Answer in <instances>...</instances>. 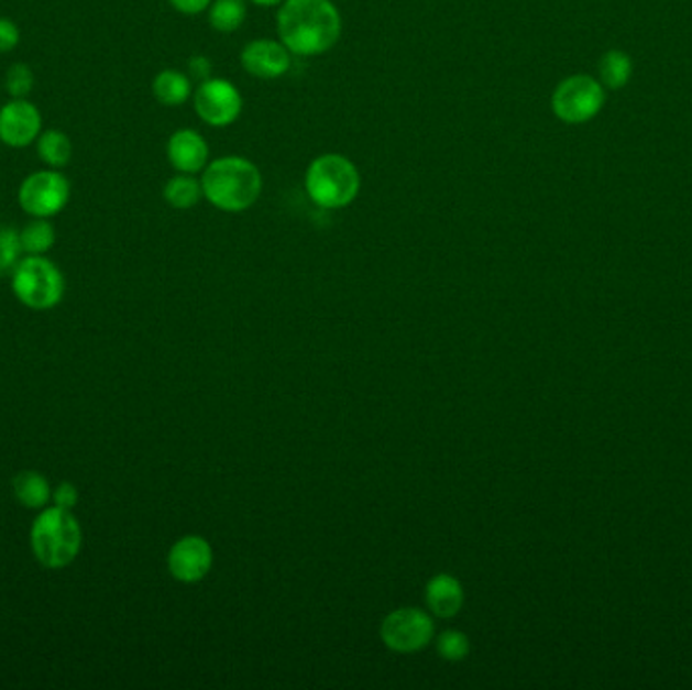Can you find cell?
Listing matches in <instances>:
<instances>
[{"mask_svg": "<svg viewBox=\"0 0 692 690\" xmlns=\"http://www.w3.org/2000/svg\"><path fill=\"white\" fill-rule=\"evenodd\" d=\"M193 106L201 122L213 128H226L238 122L243 110V98L240 89L229 79L211 77L193 91Z\"/></svg>", "mask_w": 692, "mask_h": 690, "instance_id": "8", "label": "cell"}, {"mask_svg": "<svg viewBox=\"0 0 692 690\" xmlns=\"http://www.w3.org/2000/svg\"><path fill=\"white\" fill-rule=\"evenodd\" d=\"M163 197L173 209L178 211L193 209L202 199L201 180L195 178V175L178 173L177 176L168 178V183L164 185Z\"/></svg>", "mask_w": 692, "mask_h": 690, "instance_id": "17", "label": "cell"}, {"mask_svg": "<svg viewBox=\"0 0 692 690\" xmlns=\"http://www.w3.org/2000/svg\"><path fill=\"white\" fill-rule=\"evenodd\" d=\"M4 88L11 100H26L35 88V76L26 63H13L4 77Z\"/></svg>", "mask_w": 692, "mask_h": 690, "instance_id": "23", "label": "cell"}, {"mask_svg": "<svg viewBox=\"0 0 692 690\" xmlns=\"http://www.w3.org/2000/svg\"><path fill=\"white\" fill-rule=\"evenodd\" d=\"M81 527L72 511L51 506L35 518L31 528V547L39 563L47 569H62L76 561L81 551Z\"/></svg>", "mask_w": 692, "mask_h": 690, "instance_id": "4", "label": "cell"}, {"mask_svg": "<svg viewBox=\"0 0 692 690\" xmlns=\"http://www.w3.org/2000/svg\"><path fill=\"white\" fill-rule=\"evenodd\" d=\"M381 638L393 653H417L433 638V620L417 607L395 610L383 620Z\"/></svg>", "mask_w": 692, "mask_h": 690, "instance_id": "9", "label": "cell"}, {"mask_svg": "<svg viewBox=\"0 0 692 690\" xmlns=\"http://www.w3.org/2000/svg\"><path fill=\"white\" fill-rule=\"evenodd\" d=\"M276 31L292 55L318 57L339 43L342 19L332 0H284Z\"/></svg>", "mask_w": 692, "mask_h": 690, "instance_id": "1", "label": "cell"}, {"mask_svg": "<svg viewBox=\"0 0 692 690\" xmlns=\"http://www.w3.org/2000/svg\"><path fill=\"white\" fill-rule=\"evenodd\" d=\"M11 277L17 298L33 310H50L64 298V274L45 255H26Z\"/></svg>", "mask_w": 692, "mask_h": 690, "instance_id": "5", "label": "cell"}, {"mask_svg": "<svg viewBox=\"0 0 692 690\" xmlns=\"http://www.w3.org/2000/svg\"><path fill=\"white\" fill-rule=\"evenodd\" d=\"M248 0H213L209 7V25L219 33H235L248 19Z\"/></svg>", "mask_w": 692, "mask_h": 690, "instance_id": "18", "label": "cell"}, {"mask_svg": "<svg viewBox=\"0 0 692 690\" xmlns=\"http://www.w3.org/2000/svg\"><path fill=\"white\" fill-rule=\"evenodd\" d=\"M255 7H279L284 0H250Z\"/></svg>", "mask_w": 692, "mask_h": 690, "instance_id": "29", "label": "cell"}, {"mask_svg": "<svg viewBox=\"0 0 692 690\" xmlns=\"http://www.w3.org/2000/svg\"><path fill=\"white\" fill-rule=\"evenodd\" d=\"M21 243L26 255H43L55 245V227L50 219L33 217V221L21 229Z\"/></svg>", "mask_w": 692, "mask_h": 690, "instance_id": "20", "label": "cell"}, {"mask_svg": "<svg viewBox=\"0 0 692 690\" xmlns=\"http://www.w3.org/2000/svg\"><path fill=\"white\" fill-rule=\"evenodd\" d=\"M241 65L257 79H277L288 74L292 53L276 39H255L241 51Z\"/></svg>", "mask_w": 692, "mask_h": 690, "instance_id": "12", "label": "cell"}, {"mask_svg": "<svg viewBox=\"0 0 692 690\" xmlns=\"http://www.w3.org/2000/svg\"><path fill=\"white\" fill-rule=\"evenodd\" d=\"M166 156L177 173L197 175L209 164V144L202 139L201 132L193 128H180L166 142Z\"/></svg>", "mask_w": 692, "mask_h": 690, "instance_id": "13", "label": "cell"}, {"mask_svg": "<svg viewBox=\"0 0 692 690\" xmlns=\"http://www.w3.org/2000/svg\"><path fill=\"white\" fill-rule=\"evenodd\" d=\"M426 602L429 612L438 617H453L460 614L464 605V588L458 579L448 573H440L429 579L426 588Z\"/></svg>", "mask_w": 692, "mask_h": 690, "instance_id": "14", "label": "cell"}, {"mask_svg": "<svg viewBox=\"0 0 692 690\" xmlns=\"http://www.w3.org/2000/svg\"><path fill=\"white\" fill-rule=\"evenodd\" d=\"M17 197L26 215L51 219L67 207L72 197V185L62 171L43 168L23 178Z\"/></svg>", "mask_w": 692, "mask_h": 690, "instance_id": "6", "label": "cell"}, {"mask_svg": "<svg viewBox=\"0 0 692 690\" xmlns=\"http://www.w3.org/2000/svg\"><path fill=\"white\" fill-rule=\"evenodd\" d=\"M187 76L190 77L193 84L199 86L202 81L213 77V63L205 55H193L189 59V65H187Z\"/></svg>", "mask_w": 692, "mask_h": 690, "instance_id": "26", "label": "cell"}, {"mask_svg": "<svg viewBox=\"0 0 692 690\" xmlns=\"http://www.w3.org/2000/svg\"><path fill=\"white\" fill-rule=\"evenodd\" d=\"M13 489L14 496L26 508H43L51 499L50 482L39 472H31V470L21 472L14 478Z\"/></svg>", "mask_w": 692, "mask_h": 690, "instance_id": "19", "label": "cell"}, {"mask_svg": "<svg viewBox=\"0 0 692 690\" xmlns=\"http://www.w3.org/2000/svg\"><path fill=\"white\" fill-rule=\"evenodd\" d=\"M21 43V31L9 17H0V53H11Z\"/></svg>", "mask_w": 692, "mask_h": 690, "instance_id": "25", "label": "cell"}, {"mask_svg": "<svg viewBox=\"0 0 692 690\" xmlns=\"http://www.w3.org/2000/svg\"><path fill=\"white\" fill-rule=\"evenodd\" d=\"M51 499L55 502V506L72 511V508H74L77 504L76 486H74V484H69V482H64V484H59V486L55 489V492L51 494Z\"/></svg>", "mask_w": 692, "mask_h": 690, "instance_id": "27", "label": "cell"}, {"mask_svg": "<svg viewBox=\"0 0 692 690\" xmlns=\"http://www.w3.org/2000/svg\"><path fill=\"white\" fill-rule=\"evenodd\" d=\"M168 2L178 13L193 17V14H201L202 11H207L213 0H168Z\"/></svg>", "mask_w": 692, "mask_h": 690, "instance_id": "28", "label": "cell"}, {"mask_svg": "<svg viewBox=\"0 0 692 690\" xmlns=\"http://www.w3.org/2000/svg\"><path fill=\"white\" fill-rule=\"evenodd\" d=\"M600 76L607 88H624L631 76V59L624 51H607L600 62Z\"/></svg>", "mask_w": 692, "mask_h": 690, "instance_id": "21", "label": "cell"}, {"mask_svg": "<svg viewBox=\"0 0 692 690\" xmlns=\"http://www.w3.org/2000/svg\"><path fill=\"white\" fill-rule=\"evenodd\" d=\"M470 640L460 629H446L438 638V654L448 662H462L470 654Z\"/></svg>", "mask_w": 692, "mask_h": 690, "instance_id": "24", "label": "cell"}, {"mask_svg": "<svg viewBox=\"0 0 692 690\" xmlns=\"http://www.w3.org/2000/svg\"><path fill=\"white\" fill-rule=\"evenodd\" d=\"M602 84L592 76H571L563 79L551 98L554 116L567 124H583L595 118L604 108Z\"/></svg>", "mask_w": 692, "mask_h": 690, "instance_id": "7", "label": "cell"}, {"mask_svg": "<svg viewBox=\"0 0 692 690\" xmlns=\"http://www.w3.org/2000/svg\"><path fill=\"white\" fill-rule=\"evenodd\" d=\"M213 567V549L207 539L190 535L177 540L168 552V571L183 583H197Z\"/></svg>", "mask_w": 692, "mask_h": 690, "instance_id": "11", "label": "cell"}, {"mask_svg": "<svg viewBox=\"0 0 692 690\" xmlns=\"http://www.w3.org/2000/svg\"><path fill=\"white\" fill-rule=\"evenodd\" d=\"M43 132V116L29 100L7 101L0 108V142L9 149H26Z\"/></svg>", "mask_w": 692, "mask_h": 690, "instance_id": "10", "label": "cell"}, {"mask_svg": "<svg viewBox=\"0 0 692 690\" xmlns=\"http://www.w3.org/2000/svg\"><path fill=\"white\" fill-rule=\"evenodd\" d=\"M202 197L223 213H243L264 188L260 168L243 156H221L207 164L201 176Z\"/></svg>", "mask_w": 692, "mask_h": 690, "instance_id": "2", "label": "cell"}, {"mask_svg": "<svg viewBox=\"0 0 692 690\" xmlns=\"http://www.w3.org/2000/svg\"><path fill=\"white\" fill-rule=\"evenodd\" d=\"M39 161L45 164L47 168H57L62 171L67 164L72 163L74 156V144L64 130L51 128L43 130L37 139Z\"/></svg>", "mask_w": 692, "mask_h": 690, "instance_id": "16", "label": "cell"}, {"mask_svg": "<svg viewBox=\"0 0 692 690\" xmlns=\"http://www.w3.org/2000/svg\"><path fill=\"white\" fill-rule=\"evenodd\" d=\"M152 94L158 103L166 108H178L193 96V81L178 69H163L152 81Z\"/></svg>", "mask_w": 692, "mask_h": 690, "instance_id": "15", "label": "cell"}, {"mask_svg": "<svg viewBox=\"0 0 692 690\" xmlns=\"http://www.w3.org/2000/svg\"><path fill=\"white\" fill-rule=\"evenodd\" d=\"M25 253L21 243V231L13 227H0V274L13 276L17 265L21 264V255Z\"/></svg>", "mask_w": 692, "mask_h": 690, "instance_id": "22", "label": "cell"}, {"mask_svg": "<svg viewBox=\"0 0 692 690\" xmlns=\"http://www.w3.org/2000/svg\"><path fill=\"white\" fill-rule=\"evenodd\" d=\"M304 187L310 201L320 209L349 207L361 193V173L344 154L328 152L316 156L304 175Z\"/></svg>", "mask_w": 692, "mask_h": 690, "instance_id": "3", "label": "cell"}]
</instances>
